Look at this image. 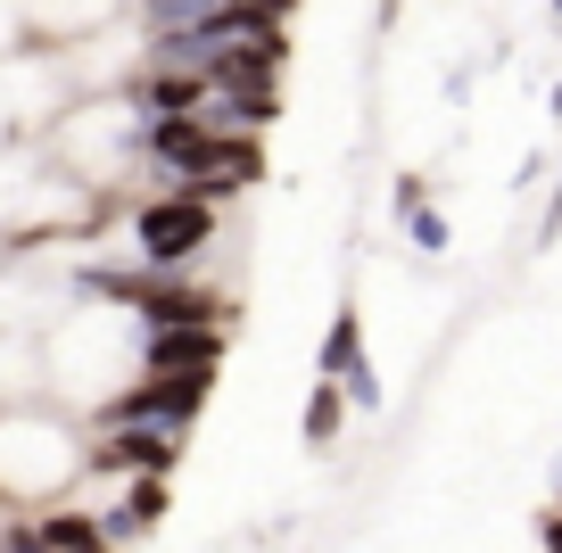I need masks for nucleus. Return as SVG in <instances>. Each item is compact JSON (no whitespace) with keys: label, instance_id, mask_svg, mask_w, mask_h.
Returning <instances> with one entry per match:
<instances>
[{"label":"nucleus","instance_id":"nucleus-1","mask_svg":"<svg viewBox=\"0 0 562 553\" xmlns=\"http://www.w3.org/2000/svg\"><path fill=\"white\" fill-rule=\"evenodd\" d=\"M207 248H215V207H199V199H182V191H149L133 207V264H149V273H191Z\"/></svg>","mask_w":562,"mask_h":553},{"label":"nucleus","instance_id":"nucleus-2","mask_svg":"<svg viewBox=\"0 0 562 553\" xmlns=\"http://www.w3.org/2000/svg\"><path fill=\"white\" fill-rule=\"evenodd\" d=\"M182 463V430H100L91 471L100 479H166Z\"/></svg>","mask_w":562,"mask_h":553},{"label":"nucleus","instance_id":"nucleus-3","mask_svg":"<svg viewBox=\"0 0 562 553\" xmlns=\"http://www.w3.org/2000/svg\"><path fill=\"white\" fill-rule=\"evenodd\" d=\"M232 347V323H175L140 330V372H215Z\"/></svg>","mask_w":562,"mask_h":553},{"label":"nucleus","instance_id":"nucleus-4","mask_svg":"<svg viewBox=\"0 0 562 553\" xmlns=\"http://www.w3.org/2000/svg\"><path fill=\"white\" fill-rule=\"evenodd\" d=\"M166 479H124V496L100 512V529H108V545H140V537H158V520H166Z\"/></svg>","mask_w":562,"mask_h":553},{"label":"nucleus","instance_id":"nucleus-5","mask_svg":"<svg viewBox=\"0 0 562 553\" xmlns=\"http://www.w3.org/2000/svg\"><path fill=\"white\" fill-rule=\"evenodd\" d=\"M34 537H42V553H116V545H108V529H100L91 512H42Z\"/></svg>","mask_w":562,"mask_h":553},{"label":"nucleus","instance_id":"nucleus-6","mask_svg":"<svg viewBox=\"0 0 562 553\" xmlns=\"http://www.w3.org/2000/svg\"><path fill=\"white\" fill-rule=\"evenodd\" d=\"M339 430H348V388H339V381H323L315 397H306V447H315V454H331V447H339Z\"/></svg>","mask_w":562,"mask_h":553},{"label":"nucleus","instance_id":"nucleus-7","mask_svg":"<svg viewBox=\"0 0 562 553\" xmlns=\"http://www.w3.org/2000/svg\"><path fill=\"white\" fill-rule=\"evenodd\" d=\"M348 363H364V323H356V306H339L323 330V381H348Z\"/></svg>","mask_w":562,"mask_h":553},{"label":"nucleus","instance_id":"nucleus-8","mask_svg":"<svg viewBox=\"0 0 562 553\" xmlns=\"http://www.w3.org/2000/svg\"><path fill=\"white\" fill-rule=\"evenodd\" d=\"M405 240H414V248H422V257H447V248H456V232H447V215H439V207H430V199H422V207H414V215H405Z\"/></svg>","mask_w":562,"mask_h":553},{"label":"nucleus","instance_id":"nucleus-9","mask_svg":"<svg viewBox=\"0 0 562 553\" xmlns=\"http://www.w3.org/2000/svg\"><path fill=\"white\" fill-rule=\"evenodd\" d=\"M339 388H348L356 414H381V381H372V356H364V363H348V381H339Z\"/></svg>","mask_w":562,"mask_h":553},{"label":"nucleus","instance_id":"nucleus-10","mask_svg":"<svg viewBox=\"0 0 562 553\" xmlns=\"http://www.w3.org/2000/svg\"><path fill=\"white\" fill-rule=\"evenodd\" d=\"M0 553H42L34 520H0Z\"/></svg>","mask_w":562,"mask_h":553},{"label":"nucleus","instance_id":"nucleus-11","mask_svg":"<svg viewBox=\"0 0 562 553\" xmlns=\"http://www.w3.org/2000/svg\"><path fill=\"white\" fill-rule=\"evenodd\" d=\"M562 240V173H554V199H546V215H538V248H554Z\"/></svg>","mask_w":562,"mask_h":553},{"label":"nucleus","instance_id":"nucleus-12","mask_svg":"<svg viewBox=\"0 0 562 553\" xmlns=\"http://www.w3.org/2000/svg\"><path fill=\"white\" fill-rule=\"evenodd\" d=\"M538 545H546V553H562V504H554V512L538 520Z\"/></svg>","mask_w":562,"mask_h":553},{"label":"nucleus","instance_id":"nucleus-13","mask_svg":"<svg viewBox=\"0 0 562 553\" xmlns=\"http://www.w3.org/2000/svg\"><path fill=\"white\" fill-rule=\"evenodd\" d=\"M405 18V0H381V25H397Z\"/></svg>","mask_w":562,"mask_h":553},{"label":"nucleus","instance_id":"nucleus-14","mask_svg":"<svg viewBox=\"0 0 562 553\" xmlns=\"http://www.w3.org/2000/svg\"><path fill=\"white\" fill-rule=\"evenodd\" d=\"M554 25H562V0H554Z\"/></svg>","mask_w":562,"mask_h":553}]
</instances>
